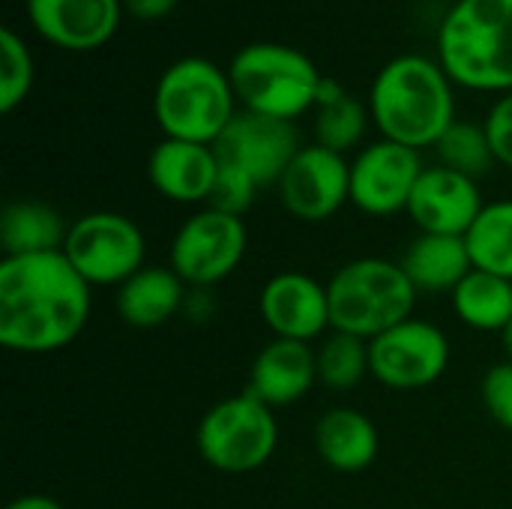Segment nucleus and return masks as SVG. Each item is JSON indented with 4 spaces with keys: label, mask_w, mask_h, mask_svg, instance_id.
Masks as SVG:
<instances>
[{
    "label": "nucleus",
    "mask_w": 512,
    "mask_h": 509,
    "mask_svg": "<svg viewBox=\"0 0 512 509\" xmlns=\"http://www.w3.org/2000/svg\"><path fill=\"white\" fill-rule=\"evenodd\" d=\"M90 318V285L63 252L0 261V345L12 354H54Z\"/></svg>",
    "instance_id": "1"
},
{
    "label": "nucleus",
    "mask_w": 512,
    "mask_h": 509,
    "mask_svg": "<svg viewBox=\"0 0 512 509\" xmlns=\"http://www.w3.org/2000/svg\"><path fill=\"white\" fill-rule=\"evenodd\" d=\"M366 105L381 138L426 150L456 123V84L438 57L399 54L378 69Z\"/></svg>",
    "instance_id": "2"
},
{
    "label": "nucleus",
    "mask_w": 512,
    "mask_h": 509,
    "mask_svg": "<svg viewBox=\"0 0 512 509\" xmlns=\"http://www.w3.org/2000/svg\"><path fill=\"white\" fill-rule=\"evenodd\" d=\"M435 57L456 87L512 93V0H456L438 24Z\"/></svg>",
    "instance_id": "3"
},
{
    "label": "nucleus",
    "mask_w": 512,
    "mask_h": 509,
    "mask_svg": "<svg viewBox=\"0 0 512 509\" xmlns=\"http://www.w3.org/2000/svg\"><path fill=\"white\" fill-rule=\"evenodd\" d=\"M237 111L228 69L207 57L189 54L168 63L153 87V117L165 138L216 147Z\"/></svg>",
    "instance_id": "4"
},
{
    "label": "nucleus",
    "mask_w": 512,
    "mask_h": 509,
    "mask_svg": "<svg viewBox=\"0 0 512 509\" xmlns=\"http://www.w3.org/2000/svg\"><path fill=\"white\" fill-rule=\"evenodd\" d=\"M228 78L243 111L294 123L318 105L324 75L303 51L282 42H249L231 63Z\"/></svg>",
    "instance_id": "5"
},
{
    "label": "nucleus",
    "mask_w": 512,
    "mask_h": 509,
    "mask_svg": "<svg viewBox=\"0 0 512 509\" xmlns=\"http://www.w3.org/2000/svg\"><path fill=\"white\" fill-rule=\"evenodd\" d=\"M327 294L330 327L366 342L414 318V306L420 297L399 261L375 255L342 264L327 282Z\"/></svg>",
    "instance_id": "6"
},
{
    "label": "nucleus",
    "mask_w": 512,
    "mask_h": 509,
    "mask_svg": "<svg viewBox=\"0 0 512 509\" xmlns=\"http://www.w3.org/2000/svg\"><path fill=\"white\" fill-rule=\"evenodd\" d=\"M276 447V414L252 393L216 402L198 423V453L222 474H252L273 459Z\"/></svg>",
    "instance_id": "7"
},
{
    "label": "nucleus",
    "mask_w": 512,
    "mask_h": 509,
    "mask_svg": "<svg viewBox=\"0 0 512 509\" xmlns=\"http://www.w3.org/2000/svg\"><path fill=\"white\" fill-rule=\"evenodd\" d=\"M63 255L90 288H120L147 267V240L135 219L114 210H96L69 225Z\"/></svg>",
    "instance_id": "8"
},
{
    "label": "nucleus",
    "mask_w": 512,
    "mask_h": 509,
    "mask_svg": "<svg viewBox=\"0 0 512 509\" xmlns=\"http://www.w3.org/2000/svg\"><path fill=\"white\" fill-rule=\"evenodd\" d=\"M246 246L249 231L240 216L204 207L177 228L168 267L189 288H216L243 264Z\"/></svg>",
    "instance_id": "9"
},
{
    "label": "nucleus",
    "mask_w": 512,
    "mask_h": 509,
    "mask_svg": "<svg viewBox=\"0 0 512 509\" xmlns=\"http://www.w3.org/2000/svg\"><path fill=\"white\" fill-rule=\"evenodd\" d=\"M450 366L447 333L423 318H408L369 342L372 378L396 393L426 390L444 378Z\"/></svg>",
    "instance_id": "10"
},
{
    "label": "nucleus",
    "mask_w": 512,
    "mask_h": 509,
    "mask_svg": "<svg viewBox=\"0 0 512 509\" xmlns=\"http://www.w3.org/2000/svg\"><path fill=\"white\" fill-rule=\"evenodd\" d=\"M423 171L420 150L378 138L351 159V204L375 219L408 213V201Z\"/></svg>",
    "instance_id": "11"
},
{
    "label": "nucleus",
    "mask_w": 512,
    "mask_h": 509,
    "mask_svg": "<svg viewBox=\"0 0 512 509\" xmlns=\"http://www.w3.org/2000/svg\"><path fill=\"white\" fill-rule=\"evenodd\" d=\"M276 192L297 222H327L351 204V162L321 144H306L279 177Z\"/></svg>",
    "instance_id": "12"
},
{
    "label": "nucleus",
    "mask_w": 512,
    "mask_h": 509,
    "mask_svg": "<svg viewBox=\"0 0 512 509\" xmlns=\"http://www.w3.org/2000/svg\"><path fill=\"white\" fill-rule=\"evenodd\" d=\"M300 147L303 144L297 138L294 123L240 108L237 117L222 132V138L216 141V156L222 165L249 174L264 189L279 183V177L285 174Z\"/></svg>",
    "instance_id": "13"
},
{
    "label": "nucleus",
    "mask_w": 512,
    "mask_h": 509,
    "mask_svg": "<svg viewBox=\"0 0 512 509\" xmlns=\"http://www.w3.org/2000/svg\"><path fill=\"white\" fill-rule=\"evenodd\" d=\"M27 21L39 39L60 51H96L114 39L123 0H24Z\"/></svg>",
    "instance_id": "14"
},
{
    "label": "nucleus",
    "mask_w": 512,
    "mask_h": 509,
    "mask_svg": "<svg viewBox=\"0 0 512 509\" xmlns=\"http://www.w3.org/2000/svg\"><path fill=\"white\" fill-rule=\"evenodd\" d=\"M258 312L276 339L312 345V339L333 330L327 285L300 270H285L267 279L258 297Z\"/></svg>",
    "instance_id": "15"
},
{
    "label": "nucleus",
    "mask_w": 512,
    "mask_h": 509,
    "mask_svg": "<svg viewBox=\"0 0 512 509\" xmlns=\"http://www.w3.org/2000/svg\"><path fill=\"white\" fill-rule=\"evenodd\" d=\"M483 189L480 180L465 177L453 168L432 165L420 174L414 195L408 201V216L420 228V234H450L465 237L477 216L483 213Z\"/></svg>",
    "instance_id": "16"
},
{
    "label": "nucleus",
    "mask_w": 512,
    "mask_h": 509,
    "mask_svg": "<svg viewBox=\"0 0 512 509\" xmlns=\"http://www.w3.org/2000/svg\"><path fill=\"white\" fill-rule=\"evenodd\" d=\"M150 186L174 204H207L219 177V156L210 144L162 138L147 159Z\"/></svg>",
    "instance_id": "17"
},
{
    "label": "nucleus",
    "mask_w": 512,
    "mask_h": 509,
    "mask_svg": "<svg viewBox=\"0 0 512 509\" xmlns=\"http://www.w3.org/2000/svg\"><path fill=\"white\" fill-rule=\"evenodd\" d=\"M318 384V360L312 345L294 339L267 342L249 369V390L270 408L300 402Z\"/></svg>",
    "instance_id": "18"
},
{
    "label": "nucleus",
    "mask_w": 512,
    "mask_h": 509,
    "mask_svg": "<svg viewBox=\"0 0 512 509\" xmlns=\"http://www.w3.org/2000/svg\"><path fill=\"white\" fill-rule=\"evenodd\" d=\"M189 285L171 267H141L117 288V315L135 330H153L183 312Z\"/></svg>",
    "instance_id": "19"
},
{
    "label": "nucleus",
    "mask_w": 512,
    "mask_h": 509,
    "mask_svg": "<svg viewBox=\"0 0 512 509\" xmlns=\"http://www.w3.org/2000/svg\"><path fill=\"white\" fill-rule=\"evenodd\" d=\"M315 450L321 462L339 474L366 471L381 450V438L375 423L357 408H330L315 423Z\"/></svg>",
    "instance_id": "20"
},
{
    "label": "nucleus",
    "mask_w": 512,
    "mask_h": 509,
    "mask_svg": "<svg viewBox=\"0 0 512 509\" xmlns=\"http://www.w3.org/2000/svg\"><path fill=\"white\" fill-rule=\"evenodd\" d=\"M399 264L417 294H453L474 270L465 237L450 234H417Z\"/></svg>",
    "instance_id": "21"
},
{
    "label": "nucleus",
    "mask_w": 512,
    "mask_h": 509,
    "mask_svg": "<svg viewBox=\"0 0 512 509\" xmlns=\"http://www.w3.org/2000/svg\"><path fill=\"white\" fill-rule=\"evenodd\" d=\"M69 225L63 216L33 198L9 201L0 213V249L3 258L15 255H42V252H63Z\"/></svg>",
    "instance_id": "22"
},
{
    "label": "nucleus",
    "mask_w": 512,
    "mask_h": 509,
    "mask_svg": "<svg viewBox=\"0 0 512 509\" xmlns=\"http://www.w3.org/2000/svg\"><path fill=\"white\" fill-rule=\"evenodd\" d=\"M372 123L369 105L351 96L339 81L324 78L315 105V144L333 153H351L360 147Z\"/></svg>",
    "instance_id": "23"
},
{
    "label": "nucleus",
    "mask_w": 512,
    "mask_h": 509,
    "mask_svg": "<svg viewBox=\"0 0 512 509\" xmlns=\"http://www.w3.org/2000/svg\"><path fill=\"white\" fill-rule=\"evenodd\" d=\"M459 321L480 333H504L512 321V279L471 270L450 294Z\"/></svg>",
    "instance_id": "24"
},
{
    "label": "nucleus",
    "mask_w": 512,
    "mask_h": 509,
    "mask_svg": "<svg viewBox=\"0 0 512 509\" xmlns=\"http://www.w3.org/2000/svg\"><path fill=\"white\" fill-rule=\"evenodd\" d=\"M474 270L512 279V201H492L483 207L465 234Z\"/></svg>",
    "instance_id": "25"
},
{
    "label": "nucleus",
    "mask_w": 512,
    "mask_h": 509,
    "mask_svg": "<svg viewBox=\"0 0 512 509\" xmlns=\"http://www.w3.org/2000/svg\"><path fill=\"white\" fill-rule=\"evenodd\" d=\"M315 360H318V384H324L327 390H336V393H348V390L360 387V381L366 375H372L369 342L357 339L351 333L330 330L324 336V342L315 348Z\"/></svg>",
    "instance_id": "26"
},
{
    "label": "nucleus",
    "mask_w": 512,
    "mask_h": 509,
    "mask_svg": "<svg viewBox=\"0 0 512 509\" xmlns=\"http://www.w3.org/2000/svg\"><path fill=\"white\" fill-rule=\"evenodd\" d=\"M438 150V165L444 168H453L465 177H486L492 171L495 162V153H492V141L486 135V126L483 123H471V120H456L444 138L435 144Z\"/></svg>",
    "instance_id": "27"
},
{
    "label": "nucleus",
    "mask_w": 512,
    "mask_h": 509,
    "mask_svg": "<svg viewBox=\"0 0 512 509\" xmlns=\"http://www.w3.org/2000/svg\"><path fill=\"white\" fill-rule=\"evenodd\" d=\"M36 63L30 45L12 27L0 30V114H12L33 90Z\"/></svg>",
    "instance_id": "28"
},
{
    "label": "nucleus",
    "mask_w": 512,
    "mask_h": 509,
    "mask_svg": "<svg viewBox=\"0 0 512 509\" xmlns=\"http://www.w3.org/2000/svg\"><path fill=\"white\" fill-rule=\"evenodd\" d=\"M258 189H261V186H258L249 174H243V171H237V168L219 162V177H216V186H213V195H210L207 207L243 219V213L255 204Z\"/></svg>",
    "instance_id": "29"
},
{
    "label": "nucleus",
    "mask_w": 512,
    "mask_h": 509,
    "mask_svg": "<svg viewBox=\"0 0 512 509\" xmlns=\"http://www.w3.org/2000/svg\"><path fill=\"white\" fill-rule=\"evenodd\" d=\"M483 405L489 411V417L512 432V363H498L486 372L483 378Z\"/></svg>",
    "instance_id": "30"
},
{
    "label": "nucleus",
    "mask_w": 512,
    "mask_h": 509,
    "mask_svg": "<svg viewBox=\"0 0 512 509\" xmlns=\"http://www.w3.org/2000/svg\"><path fill=\"white\" fill-rule=\"evenodd\" d=\"M483 126H486V135L492 141L495 162L512 171V93L498 96V102L489 108Z\"/></svg>",
    "instance_id": "31"
},
{
    "label": "nucleus",
    "mask_w": 512,
    "mask_h": 509,
    "mask_svg": "<svg viewBox=\"0 0 512 509\" xmlns=\"http://www.w3.org/2000/svg\"><path fill=\"white\" fill-rule=\"evenodd\" d=\"M177 3L180 0H123V9L138 21H162L177 9Z\"/></svg>",
    "instance_id": "32"
},
{
    "label": "nucleus",
    "mask_w": 512,
    "mask_h": 509,
    "mask_svg": "<svg viewBox=\"0 0 512 509\" xmlns=\"http://www.w3.org/2000/svg\"><path fill=\"white\" fill-rule=\"evenodd\" d=\"M213 312H216L213 288H189L186 303H183V315L195 324H204V321H210Z\"/></svg>",
    "instance_id": "33"
},
{
    "label": "nucleus",
    "mask_w": 512,
    "mask_h": 509,
    "mask_svg": "<svg viewBox=\"0 0 512 509\" xmlns=\"http://www.w3.org/2000/svg\"><path fill=\"white\" fill-rule=\"evenodd\" d=\"M6 509H63L54 498L48 495H21L12 504H6Z\"/></svg>",
    "instance_id": "34"
},
{
    "label": "nucleus",
    "mask_w": 512,
    "mask_h": 509,
    "mask_svg": "<svg viewBox=\"0 0 512 509\" xmlns=\"http://www.w3.org/2000/svg\"><path fill=\"white\" fill-rule=\"evenodd\" d=\"M501 345H504V354H507V360L512 363V321L507 324V330L501 333Z\"/></svg>",
    "instance_id": "35"
}]
</instances>
